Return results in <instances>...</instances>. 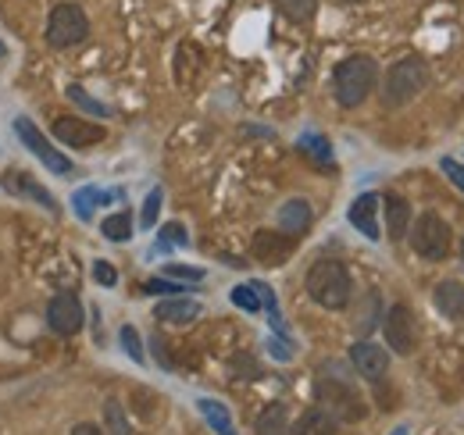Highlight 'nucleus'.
Returning a JSON list of instances; mask_svg holds the SVG:
<instances>
[{
  "mask_svg": "<svg viewBox=\"0 0 464 435\" xmlns=\"http://www.w3.org/2000/svg\"><path fill=\"white\" fill-rule=\"evenodd\" d=\"M379 322H382V314H379V293H368V296L361 300V311L353 314V328H357V335L364 339Z\"/></svg>",
  "mask_w": 464,
  "mask_h": 435,
  "instance_id": "nucleus-24",
  "label": "nucleus"
},
{
  "mask_svg": "<svg viewBox=\"0 0 464 435\" xmlns=\"http://www.w3.org/2000/svg\"><path fill=\"white\" fill-rule=\"evenodd\" d=\"M118 343H121V350L136 361V364H143L147 361V353H143V343H140V332L132 325H121V332H118Z\"/></svg>",
  "mask_w": 464,
  "mask_h": 435,
  "instance_id": "nucleus-30",
  "label": "nucleus"
},
{
  "mask_svg": "<svg viewBox=\"0 0 464 435\" xmlns=\"http://www.w3.org/2000/svg\"><path fill=\"white\" fill-rule=\"evenodd\" d=\"M350 364L357 368L361 379L379 382L386 379V372H390V350L379 346V343H372V339H357L350 346Z\"/></svg>",
  "mask_w": 464,
  "mask_h": 435,
  "instance_id": "nucleus-10",
  "label": "nucleus"
},
{
  "mask_svg": "<svg viewBox=\"0 0 464 435\" xmlns=\"http://www.w3.org/2000/svg\"><path fill=\"white\" fill-rule=\"evenodd\" d=\"M72 435H104V432H101L97 425H90V421H82V425H75V429H72Z\"/></svg>",
  "mask_w": 464,
  "mask_h": 435,
  "instance_id": "nucleus-38",
  "label": "nucleus"
},
{
  "mask_svg": "<svg viewBox=\"0 0 464 435\" xmlns=\"http://www.w3.org/2000/svg\"><path fill=\"white\" fill-rule=\"evenodd\" d=\"M11 129H14V136L22 140V147H25V150H33V158H36V161H44V168H51L54 175H68V171H72V161H68L61 150H54V143L36 129V121H33V118L18 114V118L11 121Z\"/></svg>",
  "mask_w": 464,
  "mask_h": 435,
  "instance_id": "nucleus-7",
  "label": "nucleus"
},
{
  "mask_svg": "<svg viewBox=\"0 0 464 435\" xmlns=\"http://www.w3.org/2000/svg\"><path fill=\"white\" fill-rule=\"evenodd\" d=\"M200 304L197 300H186V296H172V300H161L158 307H154V318L158 322H165V325H189V322H197L200 318Z\"/></svg>",
  "mask_w": 464,
  "mask_h": 435,
  "instance_id": "nucleus-15",
  "label": "nucleus"
},
{
  "mask_svg": "<svg viewBox=\"0 0 464 435\" xmlns=\"http://www.w3.org/2000/svg\"><path fill=\"white\" fill-rule=\"evenodd\" d=\"M140 289L150 293V296H175V293H186V285H182V282H172V278H147Z\"/></svg>",
  "mask_w": 464,
  "mask_h": 435,
  "instance_id": "nucleus-33",
  "label": "nucleus"
},
{
  "mask_svg": "<svg viewBox=\"0 0 464 435\" xmlns=\"http://www.w3.org/2000/svg\"><path fill=\"white\" fill-rule=\"evenodd\" d=\"M104 435H132V425H129V414L118 400H108L104 403Z\"/></svg>",
  "mask_w": 464,
  "mask_h": 435,
  "instance_id": "nucleus-27",
  "label": "nucleus"
},
{
  "mask_svg": "<svg viewBox=\"0 0 464 435\" xmlns=\"http://www.w3.org/2000/svg\"><path fill=\"white\" fill-rule=\"evenodd\" d=\"M311 221H314V211H311V204L304 200V197H293L286 200L279 211H276V225H279V232H286V236H304L307 228H311Z\"/></svg>",
  "mask_w": 464,
  "mask_h": 435,
  "instance_id": "nucleus-14",
  "label": "nucleus"
},
{
  "mask_svg": "<svg viewBox=\"0 0 464 435\" xmlns=\"http://www.w3.org/2000/svg\"><path fill=\"white\" fill-rule=\"evenodd\" d=\"M229 296H232V304H236L239 311H246V314H257V311H261V296H257L254 285H236Z\"/></svg>",
  "mask_w": 464,
  "mask_h": 435,
  "instance_id": "nucleus-31",
  "label": "nucleus"
},
{
  "mask_svg": "<svg viewBox=\"0 0 464 435\" xmlns=\"http://www.w3.org/2000/svg\"><path fill=\"white\" fill-rule=\"evenodd\" d=\"M390 435H407V425H401V429H397V432H390Z\"/></svg>",
  "mask_w": 464,
  "mask_h": 435,
  "instance_id": "nucleus-39",
  "label": "nucleus"
},
{
  "mask_svg": "<svg viewBox=\"0 0 464 435\" xmlns=\"http://www.w3.org/2000/svg\"><path fill=\"white\" fill-rule=\"evenodd\" d=\"M101 236L104 239H111V243H125V239H132V215L129 211H115V215H108L101 221Z\"/></svg>",
  "mask_w": 464,
  "mask_h": 435,
  "instance_id": "nucleus-25",
  "label": "nucleus"
},
{
  "mask_svg": "<svg viewBox=\"0 0 464 435\" xmlns=\"http://www.w3.org/2000/svg\"><path fill=\"white\" fill-rule=\"evenodd\" d=\"M93 278L101 285H118V272L111 268V261H93Z\"/></svg>",
  "mask_w": 464,
  "mask_h": 435,
  "instance_id": "nucleus-36",
  "label": "nucleus"
},
{
  "mask_svg": "<svg viewBox=\"0 0 464 435\" xmlns=\"http://www.w3.org/2000/svg\"><path fill=\"white\" fill-rule=\"evenodd\" d=\"M90 36V18L79 4H54L51 7V18H47V44L54 51H68L75 44H82Z\"/></svg>",
  "mask_w": 464,
  "mask_h": 435,
  "instance_id": "nucleus-6",
  "label": "nucleus"
},
{
  "mask_svg": "<svg viewBox=\"0 0 464 435\" xmlns=\"http://www.w3.org/2000/svg\"><path fill=\"white\" fill-rule=\"evenodd\" d=\"M161 278H172V282H204V268H189V265H165Z\"/></svg>",
  "mask_w": 464,
  "mask_h": 435,
  "instance_id": "nucleus-34",
  "label": "nucleus"
},
{
  "mask_svg": "<svg viewBox=\"0 0 464 435\" xmlns=\"http://www.w3.org/2000/svg\"><path fill=\"white\" fill-rule=\"evenodd\" d=\"M379 86V61L372 54H350L333 72V93L340 108H361Z\"/></svg>",
  "mask_w": 464,
  "mask_h": 435,
  "instance_id": "nucleus-1",
  "label": "nucleus"
},
{
  "mask_svg": "<svg viewBox=\"0 0 464 435\" xmlns=\"http://www.w3.org/2000/svg\"><path fill=\"white\" fill-rule=\"evenodd\" d=\"M197 411H200L204 421L215 429V435H236V425H232L226 403H218V400H211V396H200V400H197Z\"/></svg>",
  "mask_w": 464,
  "mask_h": 435,
  "instance_id": "nucleus-20",
  "label": "nucleus"
},
{
  "mask_svg": "<svg viewBox=\"0 0 464 435\" xmlns=\"http://www.w3.org/2000/svg\"><path fill=\"white\" fill-rule=\"evenodd\" d=\"M54 136H58L64 147H72V150H82V147H93V143H101L104 136H108V129L104 125H97V121H86V118H68V114H61L54 118Z\"/></svg>",
  "mask_w": 464,
  "mask_h": 435,
  "instance_id": "nucleus-9",
  "label": "nucleus"
},
{
  "mask_svg": "<svg viewBox=\"0 0 464 435\" xmlns=\"http://www.w3.org/2000/svg\"><path fill=\"white\" fill-rule=\"evenodd\" d=\"M11 179H14V182H11V189H14V193L33 197V200H36L40 208H47L51 215H58V211H61L58 200H54V197H51V193H47V189H44V186H40V182L29 175V171H18V175H11Z\"/></svg>",
  "mask_w": 464,
  "mask_h": 435,
  "instance_id": "nucleus-21",
  "label": "nucleus"
},
{
  "mask_svg": "<svg viewBox=\"0 0 464 435\" xmlns=\"http://www.w3.org/2000/svg\"><path fill=\"white\" fill-rule=\"evenodd\" d=\"M379 193H361L353 204H350V211H347V218H350V225L364 236V239H382V228H379Z\"/></svg>",
  "mask_w": 464,
  "mask_h": 435,
  "instance_id": "nucleus-13",
  "label": "nucleus"
},
{
  "mask_svg": "<svg viewBox=\"0 0 464 435\" xmlns=\"http://www.w3.org/2000/svg\"><path fill=\"white\" fill-rule=\"evenodd\" d=\"M104 200H108V193H104V189H97V186H82V189H75V197H72L75 218H79V221H90L93 211H97Z\"/></svg>",
  "mask_w": 464,
  "mask_h": 435,
  "instance_id": "nucleus-23",
  "label": "nucleus"
},
{
  "mask_svg": "<svg viewBox=\"0 0 464 435\" xmlns=\"http://www.w3.org/2000/svg\"><path fill=\"white\" fill-rule=\"evenodd\" d=\"M293 246H296V239H293V236H286V232H272V228H261V232H254L250 254H254V261L279 268V265L293 254Z\"/></svg>",
  "mask_w": 464,
  "mask_h": 435,
  "instance_id": "nucleus-12",
  "label": "nucleus"
},
{
  "mask_svg": "<svg viewBox=\"0 0 464 435\" xmlns=\"http://www.w3.org/2000/svg\"><path fill=\"white\" fill-rule=\"evenodd\" d=\"M169 246H189V232H186V225H179V221H169V225L161 228V239H158L154 254H158V250H169Z\"/></svg>",
  "mask_w": 464,
  "mask_h": 435,
  "instance_id": "nucleus-29",
  "label": "nucleus"
},
{
  "mask_svg": "<svg viewBox=\"0 0 464 435\" xmlns=\"http://www.w3.org/2000/svg\"><path fill=\"white\" fill-rule=\"evenodd\" d=\"M425 86H429V64L418 54L401 57L397 64H390V72L382 79V108H407L411 101H418L425 93Z\"/></svg>",
  "mask_w": 464,
  "mask_h": 435,
  "instance_id": "nucleus-4",
  "label": "nucleus"
},
{
  "mask_svg": "<svg viewBox=\"0 0 464 435\" xmlns=\"http://www.w3.org/2000/svg\"><path fill=\"white\" fill-rule=\"evenodd\" d=\"M4 54H7V47H4V44H0V57H4Z\"/></svg>",
  "mask_w": 464,
  "mask_h": 435,
  "instance_id": "nucleus-40",
  "label": "nucleus"
},
{
  "mask_svg": "<svg viewBox=\"0 0 464 435\" xmlns=\"http://www.w3.org/2000/svg\"><path fill=\"white\" fill-rule=\"evenodd\" d=\"M161 200L165 193L161 189H150L147 200H143V211H140V228H154L158 225V215H161Z\"/></svg>",
  "mask_w": 464,
  "mask_h": 435,
  "instance_id": "nucleus-32",
  "label": "nucleus"
},
{
  "mask_svg": "<svg viewBox=\"0 0 464 435\" xmlns=\"http://www.w3.org/2000/svg\"><path fill=\"white\" fill-rule=\"evenodd\" d=\"M440 168H443V175H447V179H450V182L464 193V164L454 161V158H440Z\"/></svg>",
  "mask_w": 464,
  "mask_h": 435,
  "instance_id": "nucleus-35",
  "label": "nucleus"
},
{
  "mask_svg": "<svg viewBox=\"0 0 464 435\" xmlns=\"http://www.w3.org/2000/svg\"><path fill=\"white\" fill-rule=\"evenodd\" d=\"M254 432L257 435H290V411H286V403H268L261 414H257V421H254Z\"/></svg>",
  "mask_w": 464,
  "mask_h": 435,
  "instance_id": "nucleus-19",
  "label": "nucleus"
},
{
  "mask_svg": "<svg viewBox=\"0 0 464 435\" xmlns=\"http://www.w3.org/2000/svg\"><path fill=\"white\" fill-rule=\"evenodd\" d=\"M407 239H411L414 254L425 257V261H447L450 257V225L432 211H425L421 218L411 221Z\"/></svg>",
  "mask_w": 464,
  "mask_h": 435,
  "instance_id": "nucleus-5",
  "label": "nucleus"
},
{
  "mask_svg": "<svg viewBox=\"0 0 464 435\" xmlns=\"http://www.w3.org/2000/svg\"><path fill=\"white\" fill-rule=\"evenodd\" d=\"M379 200L386 204V232H390V239H393V243L407 239V228H411V204H407L401 193H386V197H379Z\"/></svg>",
  "mask_w": 464,
  "mask_h": 435,
  "instance_id": "nucleus-18",
  "label": "nucleus"
},
{
  "mask_svg": "<svg viewBox=\"0 0 464 435\" xmlns=\"http://www.w3.org/2000/svg\"><path fill=\"white\" fill-rule=\"evenodd\" d=\"M432 304H436V311H440L443 318L461 322L464 318V285L461 282H454V278H443V282L436 285V293H432Z\"/></svg>",
  "mask_w": 464,
  "mask_h": 435,
  "instance_id": "nucleus-16",
  "label": "nucleus"
},
{
  "mask_svg": "<svg viewBox=\"0 0 464 435\" xmlns=\"http://www.w3.org/2000/svg\"><path fill=\"white\" fill-rule=\"evenodd\" d=\"M268 350H272V357H279V361H293V350L286 343H279V339H268Z\"/></svg>",
  "mask_w": 464,
  "mask_h": 435,
  "instance_id": "nucleus-37",
  "label": "nucleus"
},
{
  "mask_svg": "<svg viewBox=\"0 0 464 435\" xmlns=\"http://www.w3.org/2000/svg\"><path fill=\"white\" fill-rule=\"evenodd\" d=\"M382 332H386V346L397 357H411L418 350V322H414V314H411L407 304H393L382 314Z\"/></svg>",
  "mask_w": 464,
  "mask_h": 435,
  "instance_id": "nucleus-8",
  "label": "nucleus"
},
{
  "mask_svg": "<svg viewBox=\"0 0 464 435\" xmlns=\"http://www.w3.org/2000/svg\"><path fill=\"white\" fill-rule=\"evenodd\" d=\"M336 432H340V421L329 411H322V407H307L290 425V435H336Z\"/></svg>",
  "mask_w": 464,
  "mask_h": 435,
  "instance_id": "nucleus-17",
  "label": "nucleus"
},
{
  "mask_svg": "<svg viewBox=\"0 0 464 435\" xmlns=\"http://www.w3.org/2000/svg\"><path fill=\"white\" fill-rule=\"evenodd\" d=\"M296 150H300L304 158H311L314 164H322V168L333 164V143H329L325 136H318V132H304V136L296 140Z\"/></svg>",
  "mask_w": 464,
  "mask_h": 435,
  "instance_id": "nucleus-22",
  "label": "nucleus"
},
{
  "mask_svg": "<svg viewBox=\"0 0 464 435\" xmlns=\"http://www.w3.org/2000/svg\"><path fill=\"white\" fill-rule=\"evenodd\" d=\"M461 261H464V236H461Z\"/></svg>",
  "mask_w": 464,
  "mask_h": 435,
  "instance_id": "nucleus-42",
  "label": "nucleus"
},
{
  "mask_svg": "<svg viewBox=\"0 0 464 435\" xmlns=\"http://www.w3.org/2000/svg\"><path fill=\"white\" fill-rule=\"evenodd\" d=\"M82 300L75 293H58L51 304H47V325L54 328L58 335H79L82 332Z\"/></svg>",
  "mask_w": 464,
  "mask_h": 435,
  "instance_id": "nucleus-11",
  "label": "nucleus"
},
{
  "mask_svg": "<svg viewBox=\"0 0 464 435\" xmlns=\"http://www.w3.org/2000/svg\"><path fill=\"white\" fill-rule=\"evenodd\" d=\"M343 4H364V0H343Z\"/></svg>",
  "mask_w": 464,
  "mask_h": 435,
  "instance_id": "nucleus-41",
  "label": "nucleus"
},
{
  "mask_svg": "<svg viewBox=\"0 0 464 435\" xmlns=\"http://www.w3.org/2000/svg\"><path fill=\"white\" fill-rule=\"evenodd\" d=\"M272 4L296 25H304V22H311L318 14V0H272Z\"/></svg>",
  "mask_w": 464,
  "mask_h": 435,
  "instance_id": "nucleus-28",
  "label": "nucleus"
},
{
  "mask_svg": "<svg viewBox=\"0 0 464 435\" xmlns=\"http://www.w3.org/2000/svg\"><path fill=\"white\" fill-rule=\"evenodd\" d=\"M64 93H68V101H72L75 108H82L86 114H93V118H111V108H108V104H101L97 97H90V93H86L79 82H72Z\"/></svg>",
  "mask_w": 464,
  "mask_h": 435,
  "instance_id": "nucleus-26",
  "label": "nucleus"
},
{
  "mask_svg": "<svg viewBox=\"0 0 464 435\" xmlns=\"http://www.w3.org/2000/svg\"><path fill=\"white\" fill-rule=\"evenodd\" d=\"M304 289L307 296L325 307V311H343L353 296V282H350V272L343 261L336 257H322L307 268V278H304Z\"/></svg>",
  "mask_w": 464,
  "mask_h": 435,
  "instance_id": "nucleus-2",
  "label": "nucleus"
},
{
  "mask_svg": "<svg viewBox=\"0 0 464 435\" xmlns=\"http://www.w3.org/2000/svg\"><path fill=\"white\" fill-rule=\"evenodd\" d=\"M325 372H333V379H322L314 382V400L322 411H329L336 421H364L368 418V403L364 396L353 389V382L347 379L343 368L336 364H325Z\"/></svg>",
  "mask_w": 464,
  "mask_h": 435,
  "instance_id": "nucleus-3",
  "label": "nucleus"
}]
</instances>
